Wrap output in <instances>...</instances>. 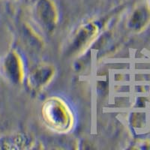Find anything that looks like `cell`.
I'll return each instance as SVG.
<instances>
[{"label": "cell", "instance_id": "6da1fadb", "mask_svg": "<svg viewBox=\"0 0 150 150\" xmlns=\"http://www.w3.org/2000/svg\"><path fill=\"white\" fill-rule=\"evenodd\" d=\"M42 116L47 125L59 133H66L73 127L74 116L71 110L59 98L51 97L44 103Z\"/></svg>", "mask_w": 150, "mask_h": 150}, {"label": "cell", "instance_id": "7a4b0ae2", "mask_svg": "<svg viewBox=\"0 0 150 150\" xmlns=\"http://www.w3.org/2000/svg\"><path fill=\"white\" fill-rule=\"evenodd\" d=\"M98 31V26L95 22H89L82 25L74 33L68 43L66 52L68 56H78L83 53L96 39Z\"/></svg>", "mask_w": 150, "mask_h": 150}, {"label": "cell", "instance_id": "3957f363", "mask_svg": "<svg viewBox=\"0 0 150 150\" xmlns=\"http://www.w3.org/2000/svg\"><path fill=\"white\" fill-rule=\"evenodd\" d=\"M33 11L41 29L47 33H53L59 20L58 11L53 0H35Z\"/></svg>", "mask_w": 150, "mask_h": 150}, {"label": "cell", "instance_id": "277c9868", "mask_svg": "<svg viewBox=\"0 0 150 150\" xmlns=\"http://www.w3.org/2000/svg\"><path fill=\"white\" fill-rule=\"evenodd\" d=\"M2 69L5 77L12 83H22L25 77V70L23 60L17 52L12 50L5 56Z\"/></svg>", "mask_w": 150, "mask_h": 150}, {"label": "cell", "instance_id": "5b68a950", "mask_svg": "<svg viewBox=\"0 0 150 150\" xmlns=\"http://www.w3.org/2000/svg\"><path fill=\"white\" fill-rule=\"evenodd\" d=\"M55 68L50 64L43 63L38 65L30 72L27 82L31 90L39 92L53 80L55 75Z\"/></svg>", "mask_w": 150, "mask_h": 150}, {"label": "cell", "instance_id": "8992f818", "mask_svg": "<svg viewBox=\"0 0 150 150\" xmlns=\"http://www.w3.org/2000/svg\"><path fill=\"white\" fill-rule=\"evenodd\" d=\"M8 1H16V0H8Z\"/></svg>", "mask_w": 150, "mask_h": 150}]
</instances>
